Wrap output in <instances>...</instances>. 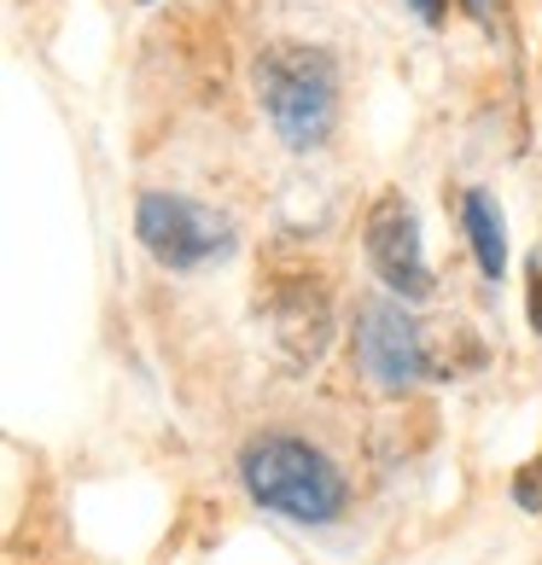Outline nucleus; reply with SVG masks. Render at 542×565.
Masks as SVG:
<instances>
[{"label":"nucleus","mask_w":542,"mask_h":565,"mask_svg":"<svg viewBox=\"0 0 542 565\" xmlns=\"http://www.w3.org/2000/svg\"><path fill=\"white\" fill-rule=\"evenodd\" d=\"M240 484L263 513H280L291 525H332L350 508V484L332 455L291 431H263L240 449Z\"/></svg>","instance_id":"f257e3e1"},{"label":"nucleus","mask_w":542,"mask_h":565,"mask_svg":"<svg viewBox=\"0 0 542 565\" xmlns=\"http://www.w3.org/2000/svg\"><path fill=\"white\" fill-rule=\"evenodd\" d=\"M257 106L291 152H316L339 122V65L327 47L309 41H268L252 65Z\"/></svg>","instance_id":"f03ea898"},{"label":"nucleus","mask_w":542,"mask_h":565,"mask_svg":"<svg viewBox=\"0 0 542 565\" xmlns=\"http://www.w3.org/2000/svg\"><path fill=\"white\" fill-rule=\"evenodd\" d=\"M135 234L146 245V257L176 268V275L222 263L234 250V222L204 211L199 199H181V193H140L135 199Z\"/></svg>","instance_id":"7ed1b4c3"},{"label":"nucleus","mask_w":542,"mask_h":565,"mask_svg":"<svg viewBox=\"0 0 542 565\" xmlns=\"http://www.w3.org/2000/svg\"><path fill=\"white\" fill-rule=\"evenodd\" d=\"M362 250L368 268L380 275V286L403 303H426L432 298V268H426V245H421V216L403 193H380L362 216Z\"/></svg>","instance_id":"20e7f679"},{"label":"nucleus","mask_w":542,"mask_h":565,"mask_svg":"<svg viewBox=\"0 0 542 565\" xmlns=\"http://www.w3.org/2000/svg\"><path fill=\"white\" fill-rule=\"evenodd\" d=\"M357 362L380 391H408L432 373L426 332L403 298H373L357 309Z\"/></svg>","instance_id":"39448f33"},{"label":"nucleus","mask_w":542,"mask_h":565,"mask_svg":"<svg viewBox=\"0 0 542 565\" xmlns=\"http://www.w3.org/2000/svg\"><path fill=\"white\" fill-rule=\"evenodd\" d=\"M268 316H275V332H280V350L291 362H316L327 350V286L321 275H298L275 280V298H268Z\"/></svg>","instance_id":"423d86ee"},{"label":"nucleus","mask_w":542,"mask_h":565,"mask_svg":"<svg viewBox=\"0 0 542 565\" xmlns=\"http://www.w3.org/2000/svg\"><path fill=\"white\" fill-rule=\"evenodd\" d=\"M461 227H467V245L478 268H485V280H502L508 268V227H502V211H496V199L485 193V186H472V193L461 199Z\"/></svg>","instance_id":"0eeeda50"},{"label":"nucleus","mask_w":542,"mask_h":565,"mask_svg":"<svg viewBox=\"0 0 542 565\" xmlns=\"http://www.w3.org/2000/svg\"><path fill=\"white\" fill-rule=\"evenodd\" d=\"M525 291H531V327L542 332V257L531 263V275H525Z\"/></svg>","instance_id":"6e6552de"},{"label":"nucleus","mask_w":542,"mask_h":565,"mask_svg":"<svg viewBox=\"0 0 542 565\" xmlns=\"http://www.w3.org/2000/svg\"><path fill=\"white\" fill-rule=\"evenodd\" d=\"M408 7H414V12H421V18H426V24H437V18H444V0H408Z\"/></svg>","instance_id":"1a4fd4ad"},{"label":"nucleus","mask_w":542,"mask_h":565,"mask_svg":"<svg viewBox=\"0 0 542 565\" xmlns=\"http://www.w3.org/2000/svg\"><path fill=\"white\" fill-rule=\"evenodd\" d=\"M467 12L472 18H490V0H467Z\"/></svg>","instance_id":"9d476101"}]
</instances>
